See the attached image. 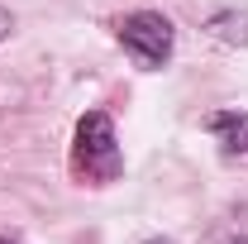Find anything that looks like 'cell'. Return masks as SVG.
Wrapping results in <instances>:
<instances>
[{
	"instance_id": "obj_1",
	"label": "cell",
	"mask_w": 248,
	"mask_h": 244,
	"mask_svg": "<svg viewBox=\"0 0 248 244\" xmlns=\"http://www.w3.org/2000/svg\"><path fill=\"white\" fill-rule=\"evenodd\" d=\"M72 163L86 182H115L120 177V139L105 110H91L77 120V144H72Z\"/></svg>"
},
{
	"instance_id": "obj_2",
	"label": "cell",
	"mask_w": 248,
	"mask_h": 244,
	"mask_svg": "<svg viewBox=\"0 0 248 244\" xmlns=\"http://www.w3.org/2000/svg\"><path fill=\"white\" fill-rule=\"evenodd\" d=\"M115 34H120L124 53H134V62L148 67V72L172 58V43H177L172 19L157 15V10H134V15H124L120 24H115Z\"/></svg>"
},
{
	"instance_id": "obj_3",
	"label": "cell",
	"mask_w": 248,
	"mask_h": 244,
	"mask_svg": "<svg viewBox=\"0 0 248 244\" xmlns=\"http://www.w3.org/2000/svg\"><path fill=\"white\" fill-rule=\"evenodd\" d=\"M205 34L219 38V43H229V48H244L248 43V10L244 5H219L205 15Z\"/></svg>"
},
{
	"instance_id": "obj_4",
	"label": "cell",
	"mask_w": 248,
	"mask_h": 244,
	"mask_svg": "<svg viewBox=\"0 0 248 244\" xmlns=\"http://www.w3.org/2000/svg\"><path fill=\"white\" fill-rule=\"evenodd\" d=\"M205 129L215 134V144L224 153H248V110H215Z\"/></svg>"
},
{
	"instance_id": "obj_5",
	"label": "cell",
	"mask_w": 248,
	"mask_h": 244,
	"mask_svg": "<svg viewBox=\"0 0 248 244\" xmlns=\"http://www.w3.org/2000/svg\"><path fill=\"white\" fill-rule=\"evenodd\" d=\"M210 244H248V206L224 215L215 225V235H210Z\"/></svg>"
},
{
	"instance_id": "obj_6",
	"label": "cell",
	"mask_w": 248,
	"mask_h": 244,
	"mask_svg": "<svg viewBox=\"0 0 248 244\" xmlns=\"http://www.w3.org/2000/svg\"><path fill=\"white\" fill-rule=\"evenodd\" d=\"M10 29H15V15H10V10L0 5V38H10Z\"/></svg>"
},
{
	"instance_id": "obj_7",
	"label": "cell",
	"mask_w": 248,
	"mask_h": 244,
	"mask_svg": "<svg viewBox=\"0 0 248 244\" xmlns=\"http://www.w3.org/2000/svg\"><path fill=\"white\" fill-rule=\"evenodd\" d=\"M148 244H172V240H148Z\"/></svg>"
},
{
	"instance_id": "obj_8",
	"label": "cell",
	"mask_w": 248,
	"mask_h": 244,
	"mask_svg": "<svg viewBox=\"0 0 248 244\" xmlns=\"http://www.w3.org/2000/svg\"><path fill=\"white\" fill-rule=\"evenodd\" d=\"M0 244H5V240H0Z\"/></svg>"
}]
</instances>
